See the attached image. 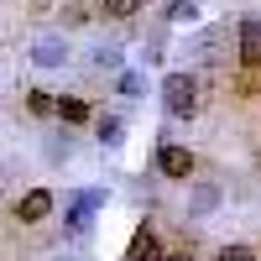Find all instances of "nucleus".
Returning a JSON list of instances; mask_svg holds the SVG:
<instances>
[{
	"instance_id": "6",
	"label": "nucleus",
	"mask_w": 261,
	"mask_h": 261,
	"mask_svg": "<svg viewBox=\"0 0 261 261\" xmlns=\"http://www.w3.org/2000/svg\"><path fill=\"white\" fill-rule=\"evenodd\" d=\"M32 63H37V68H63V63H68V42H63L58 32H53V37H37Z\"/></svg>"
},
{
	"instance_id": "3",
	"label": "nucleus",
	"mask_w": 261,
	"mask_h": 261,
	"mask_svg": "<svg viewBox=\"0 0 261 261\" xmlns=\"http://www.w3.org/2000/svg\"><path fill=\"white\" fill-rule=\"evenodd\" d=\"M193 151L188 146H178V141H162L157 146V157H151V172H162V178H172V183H183V178H193Z\"/></svg>"
},
{
	"instance_id": "13",
	"label": "nucleus",
	"mask_w": 261,
	"mask_h": 261,
	"mask_svg": "<svg viewBox=\"0 0 261 261\" xmlns=\"http://www.w3.org/2000/svg\"><path fill=\"white\" fill-rule=\"evenodd\" d=\"M27 110H32V115H53V110H58V99H53L47 89H32V94H27Z\"/></svg>"
},
{
	"instance_id": "19",
	"label": "nucleus",
	"mask_w": 261,
	"mask_h": 261,
	"mask_svg": "<svg viewBox=\"0 0 261 261\" xmlns=\"http://www.w3.org/2000/svg\"><path fill=\"white\" fill-rule=\"evenodd\" d=\"M162 261H193V251H167Z\"/></svg>"
},
{
	"instance_id": "14",
	"label": "nucleus",
	"mask_w": 261,
	"mask_h": 261,
	"mask_svg": "<svg viewBox=\"0 0 261 261\" xmlns=\"http://www.w3.org/2000/svg\"><path fill=\"white\" fill-rule=\"evenodd\" d=\"M167 21H178V27H183V21H199V6H193V0H172V6H167Z\"/></svg>"
},
{
	"instance_id": "7",
	"label": "nucleus",
	"mask_w": 261,
	"mask_h": 261,
	"mask_svg": "<svg viewBox=\"0 0 261 261\" xmlns=\"http://www.w3.org/2000/svg\"><path fill=\"white\" fill-rule=\"evenodd\" d=\"M167 251H162V241H157V230H136V241H130V251H125V261H162Z\"/></svg>"
},
{
	"instance_id": "1",
	"label": "nucleus",
	"mask_w": 261,
	"mask_h": 261,
	"mask_svg": "<svg viewBox=\"0 0 261 261\" xmlns=\"http://www.w3.org/2000/svg\"><path fill=\"white\" fill-rule=\"evenodd\" d=\"M162 105H167L172 120H193V115L204 110L199 79H193V73H167V79H162Z\"/></svg>"
},
{
	"instance_id": "15",
	"label": "nucleus",
	"mask_w": 261,
	"mask_h": 261,
	"mask_svg": "<svg viewBox=\"0 0 261 261\" xmlns=\"http://www.w3.org/2000/svg\"><path fill=\"white\" fill-rule=\"evenodd\" d=\"M89 16H94V11L84 6V0H68V6H63V21H68V27H84Z\"/></svg>"
},
{
	"instance_id": "4",
	"label": "nucleus",
	"mask_w": 261,
	"mask_h": 261,
	"mask_svg": "<svg viewBox=\"0 0 261 261\" xmlns=\"http://www.w3.org/2000/svg\"><path fill=\"white\" fill-rule=\"evenodd\" d=\"M235 63L241 68H261V21L256 16L235 21Z\"/></svg>"
},
{
	"instance_id": "9",
	"label": "nucleus",
	"mask_w": 261,
	"mask_h": 261,
	"mask_svg": "<svg viewBox=\"0 0 261 261\" xmlns=\"http://www.w3.org/2000/svg\"><path fill=\"white\" fill-rule=\"evenodd\" d=\"M63 125H89L94 120V110H89V105H84L79 94H68V99H58V110H53Z\"/></svg>"
},
{
	"instance_id": "8",
	"label": "nucleus",
	"mask_w": 261,
	"mask_h": 261,
	"mask_svg": "<svg viewBox=\"0 0 261 261\" xmlns=\"http://www.w3.org/2000/svg\"><path fill=\"white\" fill-rule=\"evenodd\" d=\"M220 199H225V193L214 188V183H193V193H188V214H199V220H204V214L220 209Z\"/></svg>"
},
{
	"instance_id": "17",
	"label": "nucleus",
	"mask_w": 261,
	"mask_h": 261,
	"mask_svg": "<svg viewBox=\"0 0 261 261\" xmlns=\"http://www.w3.org/2000/svg\"><path fill=\"white\" fill-rule=\"evenodd\" d=\"M94 68H120V47H94Z\"/></svg>"
},
{
	"instance_id": "11",
	"label": "nucleus",
	"mask_w": 261,
	"mask_h": 261,
	"mask_svg": "<svg viewBox=\"0 0 261 261\" xmlns=\"http://www.w3.org/2000/svg\"><path fill=\"white\" fill-rule=\"evenodd\" d=\"M141 6H146V0H99V11L110 16V21H130Z\"/></svg>"
},
{
	"instance_id": "5",
	"label": "nucleus",
	"mask_w": 261,
	"mask_h": 261,
	"mask_svg": "<svg viewBox=\"0 0 261 261\" xmlns=\"http://www.w3.org/2000/svg\"><path fill=\"white\" fill-rule=\"evenodd\" d=\"M53 214V188H32V193H21V204H16V220L21 225H42Z\"/></svg>"
},
{
	"instance_id": "18",
	"label": "nucleus",
	"mask_w": 261,
	"mask_h": 261,
	"mask_svg": "<svg viewBox=\"0 0 261 261\" xmlns=\"http://www.w3.org/2000/svg\"><path fill=\"white\" fill-rule=\"evenodd\" d=\"M220 261H256V251H251V246H225Z\"/></svg>"
},
{
	"instance_id": "12",
	"label": "nucleus",
	"mask_w": 261,
	"mask_h": 261,
	"mask_svg": "<svg viewBox=\"0 0 261 261\" xmlns=\"http://www.w3.org/2000/svg\"><path fill=\"white\" fill-rule=\"evenodd\" d=\"M235 94H241V99H256V94H261V68H241V73H235Z\"/></svg>"
},
{
	"instance_id": "16",
	"label": "nucleus",
	"mask_w": 261,
	"mask_h": 261,
	"mask_svg": "<svg viewBox=\"0 0 261 261\" xmlns=\"http://www.w3.org/2000/svg\"><path fill=\"white\" fill-rule=\"evenodd\" d=\"M115 89L136 99V94H146V79H141V73H120V84H115Z\"/></svg>"
},
{
	"instance_id": "2",
	"label": "nucleus",
	"mask_w": 261,
	"mask_h": 261,
	"mask_svg": "<svg viewBox=\"0 0 261 261\" xmlns=\"http://www.w3.org/2000/svg\"><path fill=\"white\" fill-rule=\"evenodd\" d=\"M94 209H105V188H84V193H73L68 199V214H63V230L68 235H89V225H94Z\"/></svg>"
},
{
	"instance_id": "20",
	"label": "nucleus",
	"mask_w": 261,
	"mask_h": 261,
	"mask_svg": "<svg viewBox=\"0 0 261 261\" xmlns=\"http://www.w3.org/2000/svg\"><path fill=\"white\" fill-rule=\"evenodd\" d=\"M42 6H63V0H42Z\"/></svg>"
},
{
	"instance_id": "10",
	"label": "nucleus",
	"mask_w": 261,
	"mask_h": 261,
	"mask_svg": "<svg viewBox=\"0 0 261 261\" xmlns=\"http://www.w3.org/2000/svg\"><path fill=\"white\" fill-rule=\"evenodd\" d=\"M94 136H99L105 146H120V141H125V125H120V115H94Z\"/></svg>"
}]
</instances>
